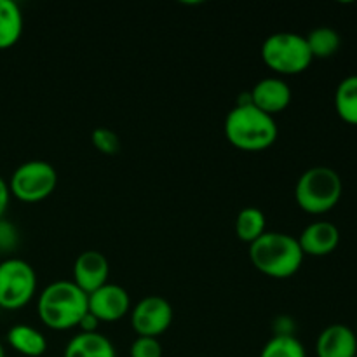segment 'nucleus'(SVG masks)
<instances>
[{
    "instance_id": "obj_18",
    "label": "nucleus",
    "mask_w": 357,
    "mask_h": 357,
    "mask_svg": "<svg viewBox=\"0 0 357 357\" xmlns=\"http://www.w3.org/2000/svg\"><path fill=\"white\" fill-rule=\"evenodd\" d=\"M265 215L258 208L241 209L236 218V232L243 243L253 244L255 241L265 234Z\"/></svg>"
},
{
    "instance_id": "obj_20",
    "label": "nucleus",
    "mask_w": 357,
    "mask_h": 357,
    "mask_svg": "<svg viewBox=\"0 0 357 357\" xmlns=\"http://www.w3.org/2000/svg\"><path fill=\"white\" fill-rule=\"evenodd\" d=\"M260 357H307V352L293 335H275L261 349Z\"/></svg>"
},
{
    "instance_id": "obj_26",
    "label": "nucleus",
    "mask_w": 357,
    "mask_h": 357,
    "mask_svg": "<svg viewBox=\"0 0 357 357\" xmlns=\"http://www.w3.org/2000/svg\"><path fill=\"white\" fill-rule=\"evenodd\" d=\"M0 357H6V352H3V347H2V344H0Z\"/></svg>"
},
{
    "instance_id": "obj_6",
    "label": "nucleus",
    "mask_w": 357,
    "mask_h": 357,
    "mask_svg": "<svg viewBox=\"0 0 357 357\" xmlns=\"http://www.w3.org/2000/svg\"><path fill=\"white\" fill-rule=\"evenodd\" d=\"M37 291V274L28 261L9 258L0 261V309L20 310Z\"/></svg>"
},
{
    "instance_id": "obj_9",
    "label": "nucleus",
    "mask_w": 357,
    "mask_h": 357,
    "mask_svg": "<svg viewBox=\"0 0 357 357\" xmlns=\"http://www.w3.org/2000/svg\"><path fill=\"white\" fill-rule=\"evenodd\" d=\"M129 309H131L129 293L119 284L107 282L96 291L87 295V310L98 321L115 323V321L122 319L129 312Z\"/></svg>"
},
{
    "instance_id": "obj_10",
    "label": "nucleus",
    "mask_w": 357,
    "mask_h": 357,
    "mask_svg": "<svg viewBox=\"0 0 357 357\" xmlns=\"http://www.w3.org/2000/svg\"><path fill=\"white\" fill-rule=\"evenodd\" d=\"M108 274H110V265L107 257L100 251H84L73 264V282L86 295H91L98 288L107 284Z\"/></svg>"
},
{
    "instance_id": "obj_15",
    "label": "nucleus",
    "mask_w": 357,
    "mask_h": 357,
    "mask_svg": "<svg viewBox=\"0 0 357 357\" xmlns=\"http://www.w3.org/2000/svg\"><path fill=\"white\" fill-rule=\"evenodd\" d=\"M7 342L10 347L26 357H40L47 351V340L35 328L26 324H16L7 331Z\"/></svg>"
},
{
    "instance_id": "obj_28",
    "label": "nucleus",
    "mask_w": 357,
    "mask_h": 357,
    "mask_svg": "<svg viewBox=\"0 0 357 357\" xmlns=\"http://www.w3.org/2000/svg\"><path fill=\"white\" fill-rule=\"evenodd\" d=\"M356 357H357V356H356Z\"/></svg>"
},
{
    "instance_id": "obj_13",
    "label": "nucleus",
    "mask_w": 357,
    "mask_h": 357,
    "mask_svg": "<svg viewBox=\"0 0 357 357\" xmlns=\"http://www.w3.org/2000/svg\"><path fill=\"white\" fill-rule=\"evenodd\" d=\"M338 243H340V230L330 222L310 223L298 237L303 255H310V257L331 255L337 250Z\"/></svg>"
},
{
    "instance_id": "obj_25",
    "label": "nucleus",
    "mask_w": 357,
    "mask_h": 357,
    "mask_svg": "<svg viewBox=\"0 0 357 357\" xmlns=\"http://www.w3.org/2000/svg\"><path fill=\"white\" fill-rule=\"evenodd\" d=\"M9 199H10L9 185H7V181L0 176V220H2L7 206H9Z\"/></svg>"
},
{
    "instance_id": "obj_17",
    "label": "nucleus",
    "mask_w": 357,
    "mask_h": 357,
    "mask_svg": "<svg viewBox=\"0 0 357 357\" xmlns=\"http://www.w3.org/2000/svg\"><path fill=\"white\" fill-rule=\"evenodd\" d=\"M335 108L344 122L357 126V75L345 77L335 93Z\"/></svg>"
},
{
    "instance_id": "obj_21",
    "label": "nucleus",
    "mask_w": 357,
    "mask_h": 357,
    "mask_svg": "<svg viewBox=\"0 0 357 357\" xmlns=\"http://www.w3.org/2000/svg\"><path fill=\"white\" fill-rule=\"evenodd\" d=\"M91 142H93L94 149L105 155H115L121 149V139H119L117 132L108 128L94 129L93 135H91Z\"/></svg>"
},
{
    "instance_id": "obj_7",
    "label": "nucleus",
    "mask_w": 357,
    "mask_h": 357,
    "mask_svg": "<svg viewBox=\"0 0 357 357\" xmlns=\"http://www.w3.org/2000/svg\"><path fill=\"white\" fill-rule=\"evenodd\" d=\"M9 192L21 202H40L54 192L58 173L45 160H28L16 167L10 176Z\"/></svg>"
},
{
    "instance_id": "obj_3",
    "label": "nucleus",
    "mask_w": 357,
    "mask_h": 357,
    "mask_svg": "<svg viewBox=\"0 0 357 357\" xmlns=\"http://www.w3.org/2000/svg\"><path fill=\"white\" fill-rule=\"evenodd\" d=\"M37 312L51 330H72L87 314V295L73 281L51 282L38 296Z\"/></svg>"
},
{
    "instance_id": "obj_14",
    "label": "nucleus",
    "mask_w": 357,
    "mask_h": 357,
    "mask_svg": "<svg viewBox=\"0 0 357 357\" xmlns=\"http://www.w3.org/2000/svg\"><path fill=\"white\" fill-rule=\"evenodd\" d=\"M63 357H117L114 344L105 335L79 333L68 342Z\"/></svg>"
},
{
    "instance_id": "obj_8",
    "label": "nucleus",
    "mask_w": 357,
    "mask_h": 357,
    "mask_svg": "<svg viewBox=\"0 0 357 357\" xmlns=\"http://www.w3.org/2000/svg\"><path fill=\"white\" fill-rule=\"evenodd\" d=\"M173 323V307L162 296H146L139 300L131 312L132 330L138 337L157 338L166 333Z\"/></svg>"
},
{
    "instance_id": "obj_19",
    "label": "nucleus",
    "mask_w": 357,
    "mask_h": 357,
    "mask_svg": "<svg viewBox=\"0 0 357 357\" xmlns=\"http://www.w3.org/2000/svg\"><path fill=\"white\" fill-rule=\"evenodd\" d=\"M305 38L312 58H331L340 47V35L330 26L314 28Z\"/></svg>"
},
{
    "instance_id": "obj_2",
    "label": "nucleus",
    "mask_w": 357,
    "mask_h": 357,
    "mask_svg": "<svg viewBox=\"0 0 357 357\" xmlns=\"http://www.w3.org/2000/svg\"><path fill=\"white\" fill-rule=\"evenodd\" d=\"M303 251L298 239L282 232H265L250 244L251 264L261 274L274 279H288L300 271Z\"/></svg>"
},
{
    "instance_id": "obj_11",
    "label": "nucleus",
    "mask_w": 357,
    "mask_h": 357,
    "mask_svg": "<svg viewBox=\"0 0 357 357\" xmlns=\"http://www.w3.org/2000/svg\"><path fill=\"white\" fill-rule=\"evenodd\" d=\"M250 96L251 103L258 110L265 112L272 117L291 103V89L284 80L278 79V77H267V79H261L260 82L255 84Z\"/></svg>"
},
{
    "instance_id": "obj_24",
    "label": "nucleus",
    "mask_w": 357,
    "mask_h": 357,
    "mask_svg": "<svg viewBox=\"0 0 357 357\" xmlns=\"http://www.w3.org/2000/svg\"><path fill=\"white\" fill-rule=\"evenodd\" d=\"M98 324H100V321H98L96 317L89 312V310H87V314L82 317V319H80L79 326L77 328H80V333H96Z\"/></svg>"
},
{
    "instance_id": "obj_5",
    "label": "nucleus",
    "mask_w": 357,
    "mask_h": 357,
    "mask_svg": "<svg viewBox=\"0 0 357 357\" xmlns=\"http://www.w3.org/2000/svg\"><path fill=\"white\" fill-rule=\"evenodd\" d=\"M261 59L274 72L282 75H298L309 68L314 58L303 35L278 31L261 44Z\"/></svg>"
},
{
    "instance_id": "obj_27",
    "label": "nucleus",
    "mask_w": 357,
    "mask_h": 357,
    "mask_svg": "<svg viewBox=\"0 0 357 357\" xmlns=\"http://www.w3.org/2000/svg\"><path fill=\"white\" fill-rule=\"evenodd\" d=\"M356 335H357V330H356Z\"/></svg>"
},
{
    "instance_id": "obj_16",
    "label": "nucleus",
    "mask_w": 357,
    "mask_h": 357,
    "mask_svg": "<svg viewBox=\"0 0 357 357\" xmlns=\"http://www.w3.org/2000/svg\"><path fill=\"white\" fill-rule=\"evenodd\" d=\"M23 33V14L14 0H0V51L9 49Z\"/></svg>"
},
{
    "instance_id": "obj_23",
    "label": "nucleus",
    "mask_w": 357,
    "mask_h": 357,
    "mask_svg": "<svg viewBox=\"0 0 357 357\" xmlns=\"http://www.w3.org/2000/svg\"><path fill=\"white\" fill-rule=\"evenodd\" d=\"M16 244V230L9 222L0 220V251L13 248Z\"/></svg>"
},
{
    "instance_id": "obj_4",
    "label": "nucleus",
    "mask_w": 357,
    "mask_h": 357,
    "mask_svg": "<svg viewBox=\"0 0 357 357\" xmlns=\"http://www.w3.org/2000/svg\"><path fill=\"white\" fill-rule=\"evenodd\" d=\"M342 178L328 166H314L298 178L295 187L296 204L309 215H324L342 197Z\"/></svg>"
},
{
    "instance_id": "obj_12",
    "label": "nucleus",
    "mask_w": 357,
    "mask_h": 357,
    "mask_svg": "<svg viewBox=\"0 0 357 357\" xmlns=\"http://www.w3.org/2000/svg\"><path fill=\"white\" fill-rule=\"evenodd\" d=\"M317 357H356L357 335L345 324L324 328L316 342Z\"/></svg>"
},
{
    "instance_id": "obj_1",
    "label": "nucleus",
    "mask_w": 357,
    "mask_h": 357,
    "mask_svg": "<svg viewBox=\"0 0 357 357\" xmlns=\"http://www.w3.org/2000/svg\"><path fill=\"white\" fill-rule=\"evenodd\" d=\"M278 135L275 119L258 110L253 103L236 105L225 119L227 139L239 150L260 152L274 145Z\"/></svg>"
},
{
    "instance_id": "obj_22",
    "label": "nucleus",
    "mask_w": 357,
    "mask_h": 357,
    "mask_svg": "<svg viewBox=\"0 0 357 357\" xmlns=\"http://www.w3.org/2000/svg\"><path fill=\"white\" fill-rule=\"evenodd\" d=\"M131 357H162V345L157 338L138 337L129 349Z\"/></svg>"
}]
</instances>
